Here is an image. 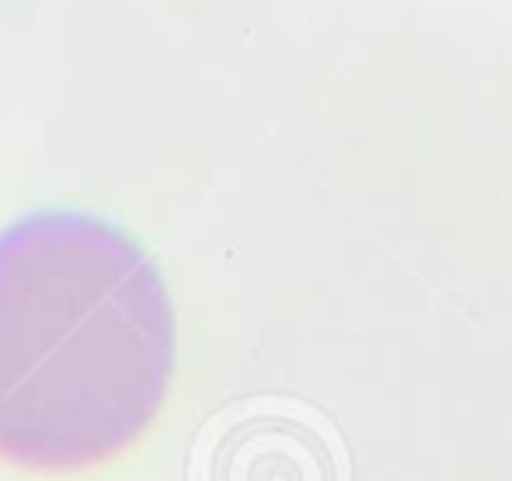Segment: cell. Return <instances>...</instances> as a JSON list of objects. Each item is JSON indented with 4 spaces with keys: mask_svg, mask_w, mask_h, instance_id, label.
<instances>
[{
    "mask_svg": "<svg viewBox=\"0 0 512 481\" xmlns=\"http://www.w3.org/2000/svg\"><path fill=\"white\" fill-rule=\"evenodd\" d=\"M175 363L171 297L133 238L84 213L0 234V464L77 475L126 457Z\"/></svg>",
    "mask_w": 512,
    "mask_h": 481,
    "instance_id": "6da1fadb",
    "label": "cell"
}]
</instances>
